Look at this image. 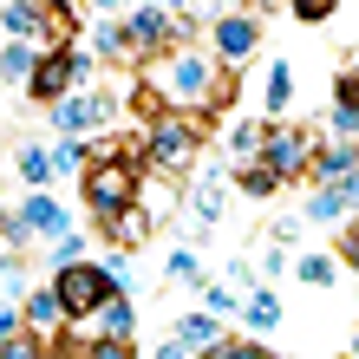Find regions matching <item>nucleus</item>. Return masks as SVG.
<instances>
[{
  "label": "nucleus",
  "mask_w": 359,
  "mask_h": 359,
  "mask_svg": "<svg viewBox=\"0 0 359 359\" xmlns=\"http://www.w3.org/2000/svg\"><path fill=\"white\" fill-rule=\"evenodd\" d=\"M236 151H242V157L262 151V131H255V124H236Z\"/></svg>",
  "instance_id": "27"
},
{
  "label": "nucleus",
  "mask_w": 359,
  "mask_h": 359,
  "mask_svg": "<svg viewBox=\"0 0 359 359\" xmlns=\"http://www.w3.org/2000/svg\"><path fill=\"white\" fill-rule=\"evenodd\" d=\"M294 13H301V20H327V13H340V7H333V0H294Z\"/></svg>",
  "instance_id": "26"
},
{
  "label": "nucleus",
  "mask_w": 359,
  "mask_h": 359,
  "mask_svg": "<svg viewBox=\"0 0 359 359\" xmlns=\"http://www.w3.org/2000/svg\"><path fill=\"white\" fill-rule=\"evenodd\" d=\"M92 39H98V53H111V59H118V53H124V33H118V27H111V20H104V27H98V33H92Z\"/></svg>",
  "instance_id": "24"
},
{
  "label": "nucleus",
  "mask_w": 359,
  "mask_h": 359,
  "mask_svg": "<svg viewBox=\"0 0 359 359\" xmlns=\"http://www.w3.org/2000/svg\"><path fill=\"white\" fill-rule=\"evenodd\" d=\"M287 92H294V79H287V66H274V72H268V111H274V118L287 111Z\"/></svg>",
  "instance_id": "20"
},
{
  "label": "nucleus",
  "mask_w": 359,
  "mask_h": 359,
  "mask_svg": "<svg viewBox=\"0 0 359 359\" xmlns=\"http://www.w3.org/2000/svg\"><path fill=\"white\" fill-rule=\"evenodd\" d=\"M242 189H248V196H268V189H274V177L262 170V163H248V170H242Z\"/></svg>",
  "instance_id": "22"
},
{
  "label": "nucleus",
  "mask_w": 359,
  "mask_h": 359,
  "mask_svg": "<svg viewBox=\"0 0 359 359\" xmlns=\"http://www.w3.org/2000/svg\"><path fill=\"white\" fill-rule=\"evenodd\" d=\"M0 72H7L13 86H20V79H33V46H7V53H0Z\"/></svg>",
  "instance_id": "17"
},
{
  "label": "nucleus",
  "mask_w": 359,
  "mask_h": 359,
  "mask_svg": "<svg viewBox=\"0 0 359 359\" xmlns=\"http://www.w3.org/2000/svg\"><path fill=\"white\" fill-rule=\"evenodd\" d=\"M262 170L274 177V183H287V177H301L307 163H313V137L307 131H274V137H262Z\"/></svg>",
  "instance_id": "5"
},
{
  "label": "nucleus",
  "mask_w": 359,
  "mask_h": 359,
  "mask_svg": "<svg viewBox=\"0 0 359 359\" xmlns=\"http://www.w3.org/2000/svg\"><path fill=\"white\" fill-rule=\"evenodd\" d=\"M20 177H27V183H46V177H53V151L27 144V151H20Z\"/></svg>",
  "instance_id": "15"
},
{
  "label": "nucleus",
  "mask_w": 359,
  "mask_h": 359,
  "mask_svg": "<svg viewBox=\"0 0 359 359\" xmlns=\"http://www.w3.org/2000/svg\"><path fill=\"white\" fill-rule=\"evenodd\" d=\"M124 46H157L163 33H170V7H131V20H124Z\"/></svg>",
  "instance_id": "10"
},
{
  "label": "nucleus",
  "mask_w": 359,
  "mask_h": 359,
  "mask_svg": "<svg viewBox=\"0 0 359 359\" xmlns=\"http://www.w3.org/2000/svg\"><path fill=\"white\" fill-rule=\"evenodd\" d=\"M157 359H183V346H163V353H157Z\"/></svg>",
  "instance_id": "30"
},
{
  "label": "nucleus",
  "mask_w": 359,
  "mask_h": 359,
  "mask_svg": "<svg viewBox=\"0 0 359 359\" xmlns=\"http://www.w3.org/2000/svg\"><path fill=\"white\" fill-rule=\"evenodd\" d=\"M131 196H137V170H131V163L104 157V163H92V170H86V203L98 209L104 222L124 216V209H131Z\"/></svg>",
  "instance_id": "4"
},
{
  "label": "nucleus",
  "mask_w": 359,
  "mask_h": 359,
  "mask_svg": "<svg viewBox=\"0 0 359 359\" xmlns=\"http://www.w3.org/2000/svg\"><path fill=\"white\" fill-rule=\"evenodd\" d=\"M255 39H262V27L248 13H222L216 20V46H222V59H248L255 53Z\"/></svg>",
  "instance_id": "9"
},
{
  "label": "nucleus",
  "mask_w": 359,
  "mask_h": 359,
  "mask_svg": "<svg viewBox=\"0 0 359 359\" xmlns=\"http://www.w3.org/2000/svg\"><path fill=\"white\" fill-rule=\"evenodd\" d=\"M170 274H177V281H203V268H196L189 248H177V255H170Z\"/></svg>",
  "instance_id": "23"
},
{
  "label": "nucleus",
  "mask_w": 359,
  "mask_h": 359,
  "mask_svg": "<svg viewBox=\"0 0 359 359\" xmlns=\"http://www.w3.org/2000/svg\"><path fill=\"white\" fill-rule=\"evenodd\" d=\"M59 307H66V320H92V313L118 294V268L111 262H72V268H59Z\"/></svg>",
  "instance_id": "2"
},
{
  "label": "nucleus",
  "mask_w": 359,
  "mask_h": 359,
  "mask_svg": "<svg viewBox=\"0 0 359 359\" xmlns=\"http://www.w3.org/2000/svg\"><path fill=\"white\" fill-rule=\"evenodd\" d=\"M0 222H7V209H0Z\"/></svg>",
  "instance_id": "31"
},
{
  "label": "nucleus",
  "mask_w": 359,
  "mask_h": 359,
  "mask_svg": "<svg viewBox=\"0 0 359 359\" xmlns=\"http://www.w3.org/2000/svg\"><path fill=\"white\" fill-rule=\"evenodd\" d=\"M111 236L118 242H144V236H151V222H144L137 209H124V216H111Z\"/></svg>",
  "instance_id": "19"
},
{
  "label": "nucleus",
  "mask_w": 359,
  "mask_h": 359,
  "mask_svg": "<svg viewBox=\"0 0 359 359\" xmlns=\"http://www.w3.org/2000/svg\"><path fill=\"white\" fill-rule=\"evenodd\" d=\"M0 359H46V346H39V333H13V340H0Z\"/></svg>",
  "instance_id": "18"
},
{
  "label": "nucleus",
  "mask_w": 359,
  "mask_h": 359,
  "mask_svg": "<svg viewBox=\"0 0 359 359\" xmlns=\"http://www.w3.org/2000/svg\"><path fill=\"white\" fill-rule=\"evenodd\" d=\"M79 248H86L79 236H59V242H53V262H59V268H72V262H79Z\"/></svg>",
  "instance_id": "25"
},
{
  "label": "nucleus",
  "mask_w": 359,
  "mask_h": 359,
  "mask_svg": "<svg viewBox=\"0 0 359 359\" xmlns=\"http://www.w3.org/2000/svg\"><path fill=\"white\" fill-rule=\"evenodd\" d=\"M59 320H66V307H59V294H53V287H39L33 301H27V313H20V327H27V333H39V327H59Z\"/></svg>",
  "instance_id": "12"
},
{
  "label": "nucleus",
  "mask_w": 359,
  "mask_h": 359,
  "mask_svg": "<svg viewBox=\"0 0 359 359\" xmlns=\"http://www.w3.org/2000/svg\"><path fill=\"white\" fill-rule=\"evenodd\" d=\"M7 236L13 242H27V236H72V222H66V209H59L53 196H27L20 216L7 222Z\"/></svg>",
  "instance_id": "6"
},
{
  "label": "nucleus",
  "mask_w": 359,
  "mask_h": 359,
  "mask_svg": "<svg viewBox=\"0 0 359 359\" xmlns=\"http://www.w3.org/2000/svg\"><path fill=\"white\" fill-rule=\"evenodd\" d=\"M274 320H281V301H274L268 287H255V294H248V327H255V333H268Z\"/></svg>",
  "instance_id": "14"
},
{
  "label": "nucleus",
  "mask_w": 359,
  "mask_h": 359,
  "mask_svg": "<svg viewBox=\"0 0 359 359\" xmlns=\"http://www.w3.org/2000/svg\"><path fill=\"white\" fill-rule=\"evenodd\" d=\"M222 86H216V66H209L203 53H177L163 59V66H151V98L170 104V118H189V104H209Z\"/></svg>",
  "instance_id": "1"
},
{
  "label": "nucleus",
  "mask_w": 359,
  "mask_h": 359,
  "mask_svg": "<svg viewBox=\"0 0 359 359\" xmlns=\"http://www.w3.org/2000/svg\"><path fill=\"white\" fill-rule=\"evenodd\" d=\"M196 137H203V124H196V118H157L151 131H144V157H151V170L177 177L183 163L196 157Z\"/></svg>",
  "instance_id": "3"
},
{
  "label": "nucleus",
  "mask_w": 359,
  "mask_h": 359,
  "mask_svg": "<svg viewBox=\"0 0 359 359\" xmlns=\"http://www.w3.org/2000/svg\"><path fill=\"white\" fill-rule=\"evenodd\" d=\"M209 340H216V313H189V320L177 327V346L189 353V346H209Z\"/></svg>",
  "instance_id": "13"
},
{
  "label": "nucleus",
  "mask_w": 359,
  "mask_h": 359,
  "mask_svg": "<svg viewBox=\"0 0 359 359\" xmlns=\"http://www.w3.org/2000/svg\"><path fill=\"white\" fill-rule=\"evenodd\" d=\"M79 79H86V59H72V53H46V59H39V72H33V92L59 104V92L79 86Z\"/></svg>",
  "instance_id": "7"
},
{
  "label": "nucleus",
  "mask_w": 359,
  "mask_h": 359,
  "mask_svg": "<svg viewBox=\"0 0 359 359\" xmlns=\"http://www.w3.org/2000/svg\"><path fill=\"white\" fill-rule=\"evenodd\" d=\"M209 359H268V353H262V346H216Z\"/></svg>",
  "instance_id": "28"
},
{
  "label": "nucleus",
  "mask_w": 359,
  "mask_h": 359,
  "mask_svg": "<svg viewBox=\"0 0 359 359\" xmlns=\"http://www.w3.org/2000/svg\"><path fill=\"white\" fill-rule=\"evenodd\" d=\"M104 118H111V104H104V98H59L53 104V124H59V131H98Z\"/></svg>",
  "instance_id": "8"
},
{
  "label": "nucleus",
  "mask_w": 359,
  "mask_h": 359,
  "mask_svg": "<svg viewBox=\"0 0 359 359\" xmlns=\"http://www.w3.org/2000/svg\"><path fill=\"white\" fill-rule=\"evenodd\" d=\"M301 281H307V287H327V281H333V262H327V255H307V262H301Z\"/></svg>",
  "instance_id": "21"
},
{
  "label": "nucleus",
  "mask_w": 359,
  "mask_h": 359,
  "mask_svg": "<svg viewBox=\"0 0 359 359\" xmlns=\"http://www.w3.org/2000/svg\"><path fill=\"white\" fill-rule=\"evenodd\" d=\"M0 27L13 33V46H33V33H39V7H33V0H13V7H0Z\"/></svg>",
  "instance_id": "11"
},
{
  "label": "nucleus",
  "mask_w": 359,
  "mask_h": 359,
  "mask_svg": "<svg viewBox=\"0 0 359 359\" xmlns=\"http://www.w3.org/2000/svg\"><path fill=\"white\" fill-rule=\"evenodd\" d=\"M346 203H353V189H320V196H313V222H333V216H346Z\"/></svg>",
  "instance_id": "16"
},
{
  "label": "nucleus",
  "mask_w": 359,
  "mask_h": 359,
  "mask_svg": "<svg viewBox=\"0 0 359 359\" xmlns=\"http://www.w3.org/2000/svg\"><path fill=\"white\" fill-rule=\"evenodd\" d=\"M13 333H20V313H13L7 301H0V340H13Z\"/></svg>",
  "instance_id": "29"
}]
</instances>
